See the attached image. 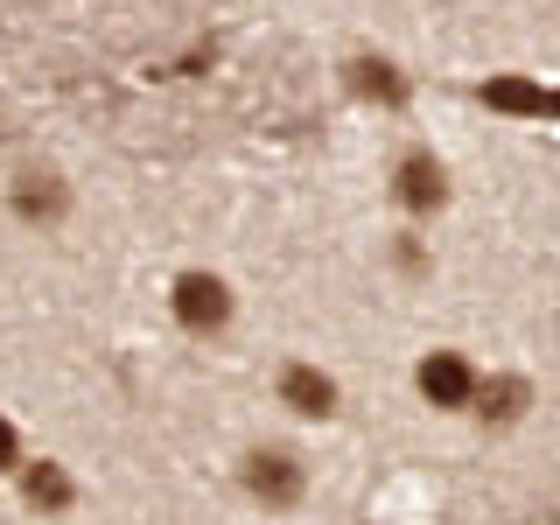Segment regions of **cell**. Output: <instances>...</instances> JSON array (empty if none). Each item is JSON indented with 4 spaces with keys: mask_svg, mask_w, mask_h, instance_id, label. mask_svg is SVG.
I'll use <instances>...</instances> for the list:
<instances>
[{
    "mask_svg": "<svg viewBox=\"0 0 560 525\" xmlns=\"http://www.w3.org/2000/svg\"><path fill=\"white\" fill-rule=\"evenodd\" d=\"M175 315H183V329L210 337V329H224V315H232V294H224L218 273H183L175 280Z\"/></svg>",
    "mask_w": 560,
    "mask_h": 525,
    "instance_id": "1",
    "label": "cell"
},
{
    "mask_svg": "<svg viewBox=\"0 0 560 525\" xmlns=\"http://www.w3.org/2000/svg\"><path fill=\"white\" fill-rule=\"evenodd\" d=\"M245 490L267 498V504H294V498H302V463L280 455V448H259L253 463H245Z\"/></svg>",
    "mask_w": 560,
    "mask_h": 525,
    "instance_id": "2",
    "label": "cell"
},
{
    "mask_svg": "<svg viewBox=\"0 0 560 525\" xmlns=\"http://www.w3.org/2000/svg\"><path fill=\"white\" fill-rule=\"evenodd\" d=\"M420 393H428L434 407H469V399H477V372H469L455 350H434V358L420 364Z\"/></svg>",
    "mask_w": 560,
    "mask_h": 525,
    "instance_id": "3",
    "label": "cell"
},
{
    "mask_svg": "<svg viewBox=\"0 0 560 525\" xmlns=\"http://www.w3.org/2000/svg\"><path fill=\"white\" fill-rule=\"evenodd\" d=\"M483 105H498V113H525V119H560V92L525 84V78H490L483 84Z\"/></svg>",
    "mask_w": 560,
    "mask_h": 525,
    "instance_id": "4",
    "label": "cell"
},
{
    "mask_svg": "<svg viewBox=\"0 0 560 525\" xmlns=\"http://www.w3.org/2000/svg\"><path fill=\"white\" fill-rule=\"evenodd\" d=\"M442 197H448L442 162H434V154H407V162H399V203H407V210H434Z\"/></svg>",
    "mask_w": 560,
    "mask_h": 525,
    "instance_id": "5",
    "label": "cell"
},
{
    "mask_svg": "<svg viewBox=\"0 0 560 525\" xmlns=\"http://www.w3.org/2000/svg\"><path fill=\"white\" fill-rule=\"evenodd\" d=\"M280 399H288L294 413H329L337 407V385L315 372V364H288V372H280Z\"/></svg>",
    "mask_w": 560,
    "mask_h": 525,
    "instance_id": "6",
    "label": "cell"
},
{
    "mask_svg": "<svg viewBox=\"0 0 560 525\" xmlns=\"http://www.w3.org/2000/svg\"><path fill=\"white\" fill-rule=\"evenodd\" d=\"M350 92H364L378 105H399V98H407V78H399L393 63H378V57H358V63H350Z\"/></svg>",
    "mask_w": 560,
    "mask_h": 525,
    "instance_id": "7",
    "label": "cell"
},
{
    "mask_svg": "<svg viewBox=\"0 0 560 525\" xmlns=\"http://www.w3.org/2000/svg\"><path fill=\"white\" fill-rule=\"evenodd\" d=\"M14 210H22L28 224L63 218V183H57V175H22V189H14Z\"/></svg>",
    "mask_w": 560,
    "mask_h": 525,
    "instance_id": "8",
    "label": "cell"
},
{
    "mask_svg": "<svg viewBox=\"0 0 560 525\" xmlns=\"http://www.w3.org/2000/svg\"><path fill=\"white\" fill-rule=\"evenodd\" d=\"M22 490H28L35 512H63V504H70V477H63V463H28V469H22Z\"/></svg>",
    "mask_w": 560,
    "mask_h": 525,
    "instance_id": "9",
    "label": "cell"
},
{
    "mask_svg": "<svg viewBox=\"0 0 560 525\" xmlns=\"http://www.w3.org/2000/svg\"><path fill=\"white\" fill-rule=\"evenodd\" d=\"M477 413L483 420H518L525 413V378H490V385H477Z\"/></svg>",
    "mask_w": 560,
    "mask_h": 525,
    "instance_id": "10",
    "label": "cell"
},
{
    "mask_svg": "<svg viewBox=\"0 0 560 525\" xmlns=\"http://www.w3.org/2000/svg\"><path fill=\"white\" fill-rule=\"evenodd\" d=\"M14 463H22V442H14V428L0 420V469H14Z\"/></svg>",
    "mask_w": 560,
    "mask_h": 525,
    "instance_id": "11",
    "label": "cell"
}]
</instances>
